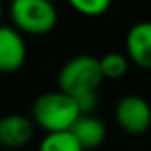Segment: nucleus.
<instances>
[{"instance_id": "obj_7", "label": "nucleus", "mask_w": 151, "mask_h": 151, "mask_svg": "<svg viewBox=\"0 0 151 151\" xmlns=\"http://www.w3.org/2000/svg\"><path fill=\"white\" fill-rule=\"evenodd\" d=\"M127 55L141 69H151V21L134 25L125 39Z\"/></svg>"}, {"instance_id": "obj_8", "label": "nucleus", "mask_w": 151, "mask_h": 151, "mask_svg": "<svg viewBox=\"0 0 151 151\" xmlns=\"http://www.w3.org/2000/svg\"><path fill=\"white\" fill-rule=\"evenodd\" d=\"M72 134L79 139L84 150H95L99 148L106 139V125L100 118H97L93 113H81V116L72 125Z\"/></svg>"}, {"instance_id": "obj_6", "label": "nucleus", "mask_w": 151, "mask_h": 151, "mask_svg": "<svg viewBox=\"0 0 151 151\" xmlns=\"http://www.w3.org/2000/svg\"><path fill=\"white\" fill-rule=\"evenodd\" d=\"M34 119L25 114L11 113L0 118V146L7 150H19L34 137Z\"/></svg>"}, {"instance_id": "obj_9", "label": "nucleus", "mask_w": 151, "mask_h": 151, "mask_svg": "<svg viewBox=\"0 0 151 151\" xmlns=\"http://www.w3.org/2000/svg\"><path fill=\"white\" fill-rule=\"evenodd\" d=\"M37 151H86L72 130L46 132Z\"/></svg>"}, {"instance_id": "obj_4", "label": "nucleus", "mask_w": 151, "mask_h": 151, "mask_svg": "<svg viewBox=\"0 0 151 151\" xmlns=\"http://www.w3.org/2000/svg\"><path fill=\"white\" fill-rule=\"evenodd\" d=\"M114 118L127 134L142 135L151 127V106L139 95H127L116 104Z\"/></svg>"}, {"instance_id": "obj_5", "label": "nucleus", "mask_w": 151, "mask_h": 151, "mask_svg": "<svg viewBox=\"0 0 151 151\" xmlns=\"http://www.w3.org/2000/svg\"><path fill=\"white\" fill-rule=\"evenodd\" d=\"M16 27L0 25V72H14L27 60V44Z\"/></svg>"}, {"instance_id": "obj_11", "label": "nucleus", "mask_w": 151, "mask_h": 151, "mask_svg": "<svg viewBox=\"0 0 151 151\" xmlns=\"http://www.w3.org/2000/svg\"><path fill=\"white\" fill-rule=\"evenodd\" d=\"M69 5L83 16H100L104 14L113 0H67Z\"/></svg>"}, {"instance_id": "obj_3", "label": "nucleus", "mask_w": 151, "mask_h": 151, "mask_svg": "<svg viewBox=\"0 0 151 151\" xmlns=\"http://www.w3.org/2000/svg\"><path fill=\"white\" fill-rule=\"evenodd\" d=\"M104 79L106 77L100 67V58L90 55H79L70 58L62 67L58 74V88L77 97L83 93L97 91V88Z\"/></svg>"}, {"instance_id": "obj_13", "label": "nucleus", "mask_w": 151, "mask_h": 151, "mask_svg": "<svg viewBox=\"0 0 151 151\" xmlns=\"http://www.w3.org/2000/svg\"><path fill=\"white\" fill-rule=\"evenodd\" d=\"M2 16H4V7H2V2H0V21H2Z\"/></svg>"}, {"instance_id": "obj_10", "label": "nucleus", "mask_w": 151, "mask_h": 151, "mask_svg": "<svg viewBox=\"0 0 151 151\" xmlns=\"http://www.w3.org/2000/svg\"><path fill=\"white\" fill-rule=\"evenodd\" d=\"M128 55H121V53H107L100 58V67L106 79H119L127 74L128 70Z\"/></svg>"}, {"instance_id": "obj_1", "label": "nucleus", "mask_w": 151, "mask_h": 151, "mask_svg": "<svg viewBox=\"0 0 151 151\" xmlns=\"http://www.w3.org/2000/svg\"><path fill=\"white\" fill-rule=\"evenodd\" d=\"M79 116L81 109L76 97L60 88L42 93L32 104V119L46 132L70 130Z\"/></svg>"}, {"instance_id": "obj_12", "label": "nucleus", "mask_w": 151, "mask_h": 151, "mask_svg": "<svg viewBox=\"0 0 151 151\" xmlns=\"http://www.w3.org/2000/svg\"><path fill=\"white\" fill-rule=\"evenodd\" d=\"M77 100V106L81 109V113H93L95 107H97V91H90V93H83V95H77L76 97Z\"/></svg>"}, {"instance_id": "obj_2", "label": "nucleus", "mask_w": 151, "mask_h": 151, "mask_svg": "<svg viewBox=\"0 0 151 151\" xmlns=\"http://www.w3.org/2000/svg\"><path fill=\"white\" fill-rule=\"evenodd\" d=\"M9 14L12 25L28 35L49 34L58 19L53 0H12Z\"/></svg>"}]
</instances>
